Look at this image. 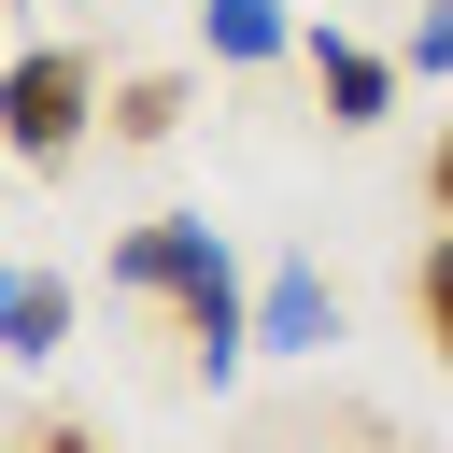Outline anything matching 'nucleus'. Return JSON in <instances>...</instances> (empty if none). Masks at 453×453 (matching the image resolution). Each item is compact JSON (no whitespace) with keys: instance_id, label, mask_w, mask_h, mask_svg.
Segmentation results:
<instances>
[{"instance_id":"obj_1","label":"nucleus","mask_w":453,"mask_h":453,"mask_svg":"<svg viewBox=\"0 0 453 453\" xmlns=\"http://www.w3.org/2000/svg\"><path fill=\"white\" fill-rule=\"evenodd\" d=\"M99 283H113V297H170V311H184V340H198V368H212V382H241V354H255V297H241V255H226L198 212L127 226Z\"/></svg>"},{"instance_id":"obj_2","label":"nucleus","mask_w":453,"mask_h":453,"mask_svg":"<svg viewBox=\"0 0 453 453\" xmlns=\"http://www.w3.org/2000/svg\"><path fill=\"white\" fill-rule=\"evenodd\" d=\"M99 113H113V85H99V57H71V42H28V57L0 71V142H14L28 170H57Z\"/></svg>"},{"instance_id":"obj_3","label":"nucleus","mask_w":453,"mask_h":453,"mask_svg":"<svg viewBox=\"0 0 453 453\" xmlns=\"http://www.w3.org/2000/svg\"><path fill=\"white\" fill-rule=\"evenodd\" d=\"M340 340V283L326 269H269L255 283V354H326Z\"/></svg>"},{"instance_id":"obj_4","label":"nucleus","mask_w":453,"mask_h":453,"mask_svg":"<svg viewBox=\"0 0 453 453\" xmlns=\"http://www.w3.org/2000/svg\"><path fill=\"white\" fill-rule=\"evenodd\" d=\"M311 85H326V127H382V99H396V57H368V42H311Z\"/></svg>"},{"instance_id":"obj_5","label":"nucleus","mask_w":453,"mask_h":453,"mask_svg":"<svg viewBox=\"0 0 453 453\" xmlns=\"http://www.w3.org/2000/svg\"><path fill=\"white\" fill-rule=\"evenodd\" d=\"M57 340H71V283H57V269H14V255H0V354H28V368H42Z\"/></svg>"},{"instance_id":"obj_6","label":"nucleus","mask_w":453,"mask_h":453,"mask_svg":"<svg viewBox=\"0 0 453 453\" xmlns=\"http://www.w3.org/2000/svg\"><path fill=\"white\" fill-rule=\"evenodd\" d=\"M198 28H212V57H226V71H269V57L297 42V14H283V0H198Z\"/></svg>"},{"instance_id":"obj_7","label":"nucleus","mask_w":453,"mask_h":453,"mask_svg":"<svg viewBox=\"0 0 453 453\" xmlns=\"http://www.w3.org/2000/svg\"><path fill=\"white\" fill-rule=\"evenodd\" d=\"M170 127H184V85H170V71L113 85V142H170Z\"/></svg>"},{"instance_id":"obj_8","label":"nucleus","mask_w":453,"mask_h":453,"mask_svg":"<svg viewBox=\"0 0 453 453\" xmlns=\"http://www.w3.org/2000/svg\"><path fill=\"white\" fill-rule=\"evenodd\" d=\"M411 311H425V340H439V368H453V226L425 241V269H411Z\"/></svg>"},{"instance_id":"obj_9","label":"nucleus","mask_w":453,"mask_h":453,"mask_svg":"<svg viewBox=\"0 0 453 453\" xmlns=\"http://www.w3.org/2000/svg\"><path fill=\"white\" fill-rule=\"evenodd\" d=\"M411 71H453V0H425V14H411Z\"/></svg>"},{"instance_id":"obj_10","label":"nucleus","mask_w":453,"mask_h":453,"mask_svg":"<svg viewBox=\"0 0 453 453\" xmlns=\"http://www.w3.org/2000/svg\"><path fill=\"white\" fill-rule=\"evenodd\" d=\"M425 198H439V226H453V142H439V170H425Z\"/></svg>"},{"instance_id":"obj_11","label":"nucleus","mask_w":453,"mask_h":453,"mask_svg":"<svg viewBox=\"0 0 453 453\" xmlns=\"http://www.w3.org/2000/svg\"><path fill=\"white\" fill-rule=\"evenodd\" d=\"M42 453H99V439H85V425H42Z\"/></svg>"}]
</instances>
